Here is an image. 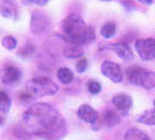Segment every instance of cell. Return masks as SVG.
<instances>
[{
  "instance_id": "cell-15",
  "label": "cell",
  "mask_w": 155,
  "mask_h": 140,
  "mask_svg": "<svg viewBox=\"0 0 155 140\" xmlns=\"http://www.w3.org/2000/svg\"><path fill=\"white\" fill-rule=\"evenodd\" d=\"M137 122L140 124L145 125H155V108L154 109L146 110L145 112H142L138 118Z\"/></svg>"
},
{
  "instance_id": "cell-17",
  "label": "cell",
  "mask_w": 155,
  "mask_h": 140,
  "mask_svg": "<svg viewBox=\"0 0 155 140\" xmlns=\"http://www.w3.org/2000/svg\"><path fill=\"white\" fill-rule=\"evenodd\" d=\"M57 78L64 83V84H69L70 82H72V79H74V74H72V71L69 69V68H67V67H62V68H60V69L57 70Z\"/></svg>"
},
{
  "instance_id": "cell-20",
  "label": "cell",
  "mask_w": 155,
  "mask_h": 140,
  "mask_svg": "<svg viewBox=\"0 0 155 140\" xmlns=\"http://www.w3.org/2000/svg\"><path fill=\"white\" fill-rule=\"evenodd\" d=\"M1 45L7 50H14L16 48V40L11 35H6L1 40Z\"/></svg>"
},
{
  "instance_id": "cell-25",
  "label": "cell",
  "mask_w": 155,
  "mask_h": 140,
  "mask_svg": "<svg viewBox=\"0 0 155 140\" xmlns=\"http://www.w3.org/2000/svg\"><path fill=\"white\" fill-rule=\"evenodd\" d=\"M101 1H111V0H101Z\"/></svg>"
},
{
  "instance_id": "cell-26",
  "label": "cell",
  "mask_w": 155,
  "mask_h": 140,
  "mask_svg": "<svg viewBox=\"0 0 155 140\" xmlns=\"http://www.w3.org/2000/svg\"><path fill=\"white\" fill-rule=\"evenodd\" d=\"M154 106H155V101H154Z\"/></svg>"
},
{
  "instance_id": "cell-4",
  "label": "cell",
  "mask_w": 155,
  "mask_h": 140,
  "mask_svg": "<svg viewBox=\"0 0 155 140\" xmlns=\"http://www.w3.org/2000/svg\"><path fill=\"white\" fill-rule=\"evenodd\" d=\"M126 76L128 81L135 85L142 86L143 89L152 90L155 88V72L147 70L139 65H132L126 69Z\"/></svg>"
},
{
  "instance_id": "cell-2",
  "label": "cell",
  "mask_w": 155,
  "mask_h": 140,
  "mask_svg": "<svg viewBox=\"0 0 155 140\" xmlns=\"http://www.w3.org/2000/svg\"><path fill=\"white\" fill-rule=\"evenodd\" d=\"M62 34L64 40L74 46L81 47L96 40L94 29L76 13H71L63 20Z\"/></svg>"
},
{
  "instance_id": "cell-19",
  "label": "cell",
  "mask_w": 155,
  "mask_h": 140,
  "mask_svg": "<svg viewBox=\"0 0 155 140\" xmlns=\"http://www.w3.org/2000/svg\"><path fill=\"white\" fill-rule=\"evenodd\" d=\"M12 105V101L6 92L0 91V113H7Z\"/></svg>"
},
{
  "instance_id": "cell-7",
  "label": "cell",
  "mask_w": 155,
  "mask_h": 140,
  "mask_svg": "<svg viewBox=\"0 0 155 140\" xmlns=\"http://www.w3.org/2000/svg\"><path fill=\"white\" fill-rule=\"evenodd\" d=\"M31 28L34 34L45 33L50 28V19L46 13L41 11L33 12L31 19Z\"/></svg>"
},
{
  "instance_id": "cell-24",
  "label": "cell",
  "mask_w": 155,
  "mask_h": 140,
  "mask_svg": "<svg viewBox=\"0 0 155 140\" xmlns=\"http://www.w3.org/2000/svg\"><path fill=\"white\" fill-rule=\"evenodd\" d=\"M141 4H145V5H152L154 0H139Z\"/></svg>"
},
{
  "instance_id": "cell-23",
  "label": "cell",
  "mask_w": 155,
  "mask_h": 140,
  "mask_svg": "<svg viewBox=\"0 0 155 140\" xmlns=\"http://www.w3.org/2000/svg\"><path fill=\"white\" fill-rule=\"evenodd\" d=\"M28 2H33V4H36V5H40V6H43L48 4L49 0H27Z\"/></svg>"
},
{
  "instance_id": "cell-13",
  "label": "cell",
  "mask_w": 155,
  "mask_h": 140,
  "mask_svg": "<svg viewBox=\"0 0 155 140\" xmlns=\"http://www.w3.org/2000/svg\"><path fill=\"white\" fill-rule=\"evenodd\" d=\"M101 122H103V125L106 126V127H113L116 126L117 124H119L120 122V117L117 115L116 112L111 111V110H107L103 113L101 116Z\"/></svg>"
},
{
  "instance_id": "cell-1",
  "label": "cell",
  "mask_w": 155,
  "mask_h": 140,
  "mask_svg": "<svg viewBox=\"0 0 155 140\" xmlns=\"http://www.w3.org/2000/svg\"><path fill=\"white\" fill-rule=\"evenodd\" d=\"M22 123L27 133L46 135L54 132L60 126L62 118L53 105L48 103H36L25 111Z\"/></svg>"
},
{
  "instance_id": "cell-9",
  "label": "cell",
  "mask_w": 155,
  "mask_h": 140,
  "mask_svg": "<svg viewBox=\"0 0 155 140\" xmlns=\"http://www.w3.org/2000/svg\"><path fill=\"white\" fill-rule=\"evenodd\" d=\"M0 77H1V82L5 84H14L21 79L22 74H21V70L19 68L11 65V67H6L1 71Z\"/></svg>"
},
{
  "instance_id": "cell-10",
  "label": "cell",
  "mask_w": 155,
  "mask_h": 140,
  "mask_svg": "<svg viewBox=\"0 0 155 140\" xmlns=\"http://www.w3.org/2000/svg\"><path fill=\"white\" fill-rule=\"evenodd\" d=\"M77 115L83 122L89 123V124H94L99 118L98 112L93 109L92 106H90L87 104H83V105H81L78 108Z\"/></svg>"
},
{
  "instance_id": "cell-6",
  "label": "cell",
  "mask_w": 155,
  "mask_h": 140,
  "mask_svg": "<svg viewBox=\"0 0 155 140\" xmlns=\"http://www.w3.org/2000/svg\"><path fill=\"white\" fill-rule=\"evenodd\" d=\"M101 74L111 79L113 83H121L124 79V72L123 69L118 63L113 61H104L101 67Z\"/></svg>"
},
{
  "instance_id": "cell-16",
  "label": "cell",
  "mask_w": 155,
  "mask_h": 140,
  "mask_svg": "<svg viewBox=\"0 0 155 140\" xmlns=\"http://www.w3.org/2000/svg\"><path fill=\"white\" fill-rule=\"evenodd\" d=\"M116 23L112 22V21H109V22H105L101 28V34L104 39H111L116 35Z\"/></svg>"
},
{
  "instance_id": "cell-22",
  "label": "cell",
  "mask_w": 155,
  "mask_h": 140,
  "mask_svg": "<svg viewBox=\"0 0 155 140\" xmlns=\"http://www.w3.org/2000/svg\"><path fill=\"white\" fill-rule=\"evenodd\" d=\"M86 68H87V60H86L85 57H83L79 61H77V63H76V70H77V72L82 74V72L85 71Z\"/></svg>"
},
{
  "instance_id": "cell-11",
  "label": "cell",
  "mask_w": 155,
  "mask_h": 140,
  "mask_svg": "<svg viewBox=\"0 0 155 140\" xmlns=\"http://www.w3.org/2000/svg\"><path fill=\"white\" fill-rule=\"evenodd\" d=\"M111 48L114 50L118 57H120L121 60L125 61H131L134 58V54H133L131 47L128 46L125 42H116L113 45H111Z\"/></svg>"
},
{
  "instance_id": "cell-8",
  "label": "cell",
  "mask_w": 155,
  "mask_h": 140,
  "mask_svg": "<svg viewBox=\"0 0 155 140\" xmlns=\"http://www.w3.org/2000/svg\"><path fill=\"white\" fill-rule=\"evenodd\" d=\"M112 103L117 109L120 111L121 115H127L128 111L132 109L133 101L131 96L126 93H117L112 98Z\"/></svg>"
},
{
  "instance_id": "cell-3",
  "label": "cell",
  "mask_w": 155,
  "mask_h": 140,
  "mask_svg": "<svg viewBox=\"0 0 155 140\" xmlns=\"http://www.w3.org/2000/svg\"><path fill=\"white\" fill-rule=\"evenodd\" d=\"M58 91V85L48 77H34L26 84V88L20 93V101L29 103L35 98L53 96Z\"/></svg>"
},
{
  "instance_id": "cell-5",
  "label": "cell",
  "mask_w": 155,
  "mask_h": 140,
  "mask_svg": "<svg viewBox=\"0 0 155 140\" xmlns=\"http://www.w3.org/2000/svg\"><path fill=\"white\" fill-rule=\"evenodd\" d=\"M135 50L142 61L155 60V39H140L135 42Z\"/></svg>"
},
{
  "instance_id": "cell-21",
  "label": "cell",
  "mask_w": 155,
  "mask_h": 140,
  "mask_svg": "<svg viewBox=\"0 0 155 140\" xmlns=\"http://www.w3.org/2000/svg\"><path fill=\"white\" fill-rule=\"evenodd\" d=\"M87 90H89V92L96 95V93H98L101 90V85L97 82V81L91 79V81L87 82Z\"/></svg>"
},
{
  "instance_id": "cell-18",
  "label": "cell",
  "mask_w": 155,
  "mask_h": 140,
  "mask_svg": "<svg viewBox=\"0 0 155 140\" xmlns=\"http://www.w3.org/2000/svg\"><path fill=\"white\" fill-rule=\"evenodd\" d=\"M63 55L69 57V58H74V57H81L83 55V49L79 46H74V45H69L63 49Z\"/></svg>"
},
{
  "instance_id": "cell-14",
  "label": "cell",
  "mask_w": 155,
  "mask_h": 140,
  "mask_svg": "<svg viewBox=\"0 0 155 140\" xmlns=\"http://www.w3.org/2000/svg\"><path fill=\"white\" fill-rule=\"evenodd\" d=\"M125 140H152L147 133L139 128H130L125 133Z\"/></svg>"
},
{
  "instance_id": "cell-12",
  "label": "cell",
  "mask_w": 155,
  "mask_h": 140,
  "mask_svg": "<svg viewBox=\"0 0 155 140\" xmlns=\"http://www.w3.org/2000/svg\"><path fill=\"white\" fill-rule=\"evenodd\" d=\"M0 14L8 20L15 21L18 19V9L15 5L11 1H4L0 4Z\"/></svg>"
}]
</instances>
